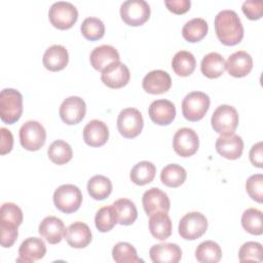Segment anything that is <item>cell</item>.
Segmentation results:
<instances>
[{"mask_svg": "<svg viewBox=\"0 0 263 263\" xmlns=\"http://www.w3.org/2000/svg\"><path fill=\"white\" fill-rule=\"evenodd\" d=\"M214 25L216 35L224 45H235L243 38V27L234 10H221L215 16Z\"/></svg>", "mask_w": 263, "mask_h": 263, "instance_id": "obj_1", "label": "cell"}, {"mask_svg": "<svg viewBox=\"0 0 263 263\" xmlns=\"http://www.w3.org/2000/svg\"><path fill=\"white\" fill-rule=\"evenodd\" d=\"M23 113V96L14 88H4L0 92V118L4 123L13 124Z\"/></svg>", "mask_w": 263, "mask_h": 263, "instance_id": "obj_2", "label": "cell"}, {"mask_svg": "<svg viewBox=\"0 0 263 263\" xmlns=\"http://www.w3.org/2000/svg\"><path fill=\"white\" fill-rule=\"evenodd\" d=\"M82 193L73 184H64L53 192V203L58 210L65 214L76 212L82 203Z\"/></svg>", "mask_w": 263, "mask_h": 263, "instance_id": "obj_3", "label": "cell"}, {"mask_svg": "<svg viewBox=\"0 0 263 263\" xmlns=\"http://www.w3.org/2000/svg\"><path fill=\"white\" fill-rule=\"evenodd\" d=\"M210 98L202 91H191L182 101L183 116L189 121H198L203 118L210 108Z\"/></svg>", "mask_w": 263, "mask_h": 263, "instance_id": "obj_4", "label": "cell"}, {"mask_svg": "<svg viewBox=\"0 0 263 263\" xmlns=\"http://www.w3.org/2000/svg\"><path fill=\"white\" fill-rule=\"evenodd\" d=\"M48 18L51 25L60 30H67L73 27L78 18L77 8L70 2H54L48 11Z\"/></svg>", "mask_w": 263, "mask_h": 263, "instance_id": "obj_5", "label": "cell"}, {"mask_svg": "<svg viewBox=\"0 0 263 263\" xmlns=\"http://www.w3.org/2000/svg\"><path fill=\"white\" fill-rule=\"evenodd\" d=\"M212 127L220 135L233 134L238 125V113L230 105H220L211 118Z\"/></svg>", "mask_w": 263, "mask_h": 263, "instance_id": "obj_6", "label": "cell"}, {"mask_svg": "<svg viewBox=\"0 0 263 263\" xmlns=\"http://www.w3.org/2000/svg\"><path fill=\"white\" fill-rule=\"evenodd\" d=\"M208 229V220L198 212H190L183 216L179 222L178 231L182 238L194 240L202 236Z\"/></svg>", "mask_w": 263, "mask_h": 263, "instance_id": "obj_7", "label": "cell"}, {"mask_svg": "<svg viewBox=\"0 0 263 263\" xmlns=\"http://www.w3.org/2000/svg\"><path fill=\"white\" fill-rule=\"evenodd\" d=\"M46 141V132L41 123L35 120L25 122L20 128V142L29 151L39 150Z\"/></svg>", "mask_w": 263, "mask_h": 263, "instance_id": "obj_8", "label": "cell"}, {"mask_svg": "<svg viewBox=\"0 0 263 263\" xmlns=\"http://www.w3.org/2000/svg\"><path fill=\"white\" fill-rule=\"evenodd\" d=\"M143 126V116L138 109L125 108L118 114L117 128L122 137L134 139L141 134Z\"/></svg>", "mask_w": 263, "mask_h": 263, "instance_id": "obj_9", "label": "cell"}, {"mask_svg": "<svg viewBox=\"0 0 263 263\" xmlns=\"http://www.w3.org/2000/svg\"><path fill=\"white\" fill-rule=\"evenodd\" d=\"M150 6L144 0H126L120 6V16L129 26H141L150 17Z\"/></svg>", "mask_w": 263, "mask_h": 263, "instance_id": "obj_10", "label": "cell"}, {"mask_svg": "<svg viewBox=\"0 0 263 263\" xmlns=\"http://www.w3.org/2000/svg\"><path fill=\"white\" fill-rule=\"evenodd\" d=\"M199 147V139L194 129L182 127L178 129L173 139L175 152L182 157H189L196 153Z\"/></svg>", "mask_w": 263, "mask_h": 263, "instance_id": "obj_11", "label": "cell"}, {"mask_svg": "<svg viewBox=\"0 0 263 263\" xmlns=\"http://www.w3.org/2000/svg\"><path fill=\"white\" fill-rule=\"evenodd\" d=\"M60 117L69 125L79 123L85 116L86 105L83 99L77 96H72L63 101L60 106Z\"/></svg>", "mask_w": 263, "mask_h": 263, "instance_id": "obj_12", "label": "cell"}, {"mask_svg": "<svg viewBox=\"0 0 263 263\" xmlns=\"http://www.w3.org/2000/svg\"><path fill=\"white\" fill-rule=\"evenodd\" d=\"M130 78V73L126 65L120 61L108 65L101 74L102 82L110 88H120L125 86Z\"/></svg>", "mask_w": 263, "mask_h": 263, "instance_id": "obj_13", "label": "cell"}, {"mask_svg": "<svg viewBox=\"0 0 263 263\" xmlns=\"http://www.w3.org/2000/svg\"><path fill=\"white\" fill-rule=\"evenodd\" d=\"M143 208L148 216L158 212L167 213L171 208L170 199L165 192L159 188H150L144 192L142 197Z\"/></svg>", "mask_w": 263, "mask_h": 263, "instance_id": "obj_14", "label": "cell"}, {"mask_svg": "<svg viewBox=\"0 0 263 263\" xmlns=\"http://www.w3.org/2000/svg\"><path fill=\"white\" fill-rule=\"evenodd\" d=\"M216 150L217 152L230 160L237 159L241 156L243 150V141L242 139L235 135H221L216 141Z\"/></svg>", "mask_w": 263, "mask_h": 263, "instance_id": "obj_15", "label": "cell"}, {"mask_svg": "<svg viewBox=\"0 0 263 263\" xmlns=\"http://www.w3.org/2000/svg\"><path fill=\"white\" fill-rule=\"evenodd\" d=\"M143 88L151 95H160L166 92L172 86L170 74L163 70H153L145 75L142 81Z\"/></svg>", "mask_w": 263, "mask_h": 263, "instance_id": "obj_16", "label": "cell"}, {"mask_svg": "<svg viewBox=\"0 0 263 263\" xmlns=\"http://www.w3.org/2000/svg\"><path fill=\"white\" fill-rule=\"evenodd\" d=\"M64 236L70 247L74 249H83L90 243L92 235L88 225L77 221L66 228Z\"/></svg>", "mask_w": 263, "mask_h": 263, "instance_id": "obj_17", "label": "cell"}, {"mask_svg": "<svg viewBox=\"0 0 263 263\" xmlns=\"http://www.w3.org/2000/svg\"><path fill=\"white\" fill-rule=\"evenodd\" d=\"M150 119L158 125H167L170 124L176 116V107L175 105L164 99L153 101L148 109Z\"/></svg>", "mask_w": 263, "mask_h": 263, "instance_id": "obj_18", "label": "cell"}, {"mask_svg": "<svg viewBox=\"0 0 263 263\" xmlns=\"http://www.w3.org/2000/svg\"><path fill=\"white\" fill-rule=\"evenodd\" d=\"M46 254V246L41 238L28 237L26 238L18 249L17 262L32 263L40 260Z\"/></svg>", "mask_w": 263, "mask_h": 263, "instance_id": "obj_19", "label": "cell"}, {"mask_svg": "<svg viewBox=\"0 0 263 263\" xmlns=\"http://www.w3.org/2000/svg\"><path fill=\"white\" fill-rule=\"evenodd\" d=\"M150 259L154 263H178L182 258V250L176 243H157L149 250Z\"/></svg>", "mask_w": 263, "mask_h": 263, "instance_id": "obj_20", "label": "cell"}, {"mask_svg": "<svg viewBox=\"0 0 263 263\" xmlns=\"http://www.w3.org/2000/svg\"><path fill=\"white\" fill-rule=\"evenodd\" d=\"M64 222L54 216L45 217L39 224V234L50 245L59 243L65 235Z\"/></svg>", "mask_w": 263, "mask_h": 263, "instance_id": "obj_21", "label": "cell"}, {"mask_svg": "<svg viewBox=\"0 0 263 263\" xmlns=\"http://www.w3.org/2000/svg\"><path fill=\"white\" fill-rule=\"evenodd\" d=\"M108 138V126L102 120H90L83 128V140L90 147H100L105 145Z\"/></svg>", "mask_w": 263, "mask_h": 263, "instance_id": "obj_22", "label": "cell"}, {"mask_svg": "<svg viewBox=\"0 0 263 263\" xmlns=\"http://www.w3.org/2000/svg\"><path fill=\"white\" fill-rule=\"evenodd\" d=\"M253 68V59L247 51L238 50L229 55L226 62L228 73L236 78L247 76Z\"/></svg>", "mask_w": 263, "mask_h": 263, "instance_id": "obj_23", "label": "cell"}, {"mask_svg": "<svg viewBox=\"0 0 263 263\" xmlns=\"http://www.w3.org/2000/svg\"><path fill=\"white\" fill-rule=\"evenodd\" d=\"M43 66L52 72L61 71L66 68L69 62V53L65 46L54 44L49 46L42 58Z\"/></svg>", "mask_w": 263, "mask_h": 263, "instance_id": "obj_24", "label": "cell"}, {"mask_svg": "<svg viewBox=\"0 0 263 263\" xmlns=\"http://www.w3.org/2000/svg\"><path fill=\"white\" fill-rule=\"evenodd\" d=\"M119 59L120 57L117 49L112 45L107 44L100 45L92 49L89 57L90 65L98 71H103L108 65L119 61Z\"/></svg>", "mask_w": 263, "mask_h": 263, "instance_id": "obj_25", "label": "cell"}, {"mask_svg": "<svg viewBox=\"0 0 263 263\" xmlns=\"http://www.w3.org/2000/svg\"><path fill=\"white\" fill-rule=\"evenodd\" d=\"M149 230L153 237L165 240L172 234V221L167 213L158 212L150 216Z\"/></svg>", "mask_w": 263, "mask_h": 263, "instance_id": "obj_26", "label": "cell"}, {"mask_svg": "<svg viewBox=\"0 0 263 263\" xmlns=\"http://www.w3.org/2000/svg\"><path fill=\"white\" fill-rule=\"evenodd\" d=\"M226 69L224 58L218 52H210L204 55L200 63L201 73L211 79L220 77Z\"/></svg>", "mask_w": 263, "mask_h": 263, "instance_id": "obj_27", "label": "cell"}, {"mask_svg": "<svg viewBox=\"0 0 263 263\" xmlns=\"http://www.w3.org/2000/svg\"><path fill=\"white\" fill-rule=\"evenodd\" d=\"M196 66V60L194 55L187 50L178 51L172 60V68L174 72L181 76L187 77L193 73Z\"/></svg>", "mask_w": 263, "mask_h": 263, "instance_id": "obj_28", "label": "cell"}, {"mask_svg": "<svg viewBox=\"0 0 263 263\" xmlns=\"http://www.w3.org/2000/svg\"><path fill=\"white\" fill-rule=\"evenodd\" d=\"M208 23L201 17H194L185 23L182 29V35L188 42H198L203 39L208 33Z\"/></svg>", "mask_w": 263, "mask_h": 263, "instance_id": "obj_29", "label": "cell"}, {"mask_svg": "<svg viewBox=\"0 0 263 263\" xmlns=\"http://www.w3.org/2000/svg\"><path fill=\"white\" fill-rule=\"evenodd\" d=\"M112 205L115 209L117 221L120 225H132L138 217V211L135 203L127 198L115 200Z\"/></svg>", "mask_w": 263, "mask_h": 263, "instance_id": "obj_30", "label": "cell"}, {"mask_svg": "<svg viewBox=\"0 0 263 263\" xmlns=\"http://www.w3.org/2000/svg\"><path fill=\"white\" fill-rule=\"evenodd\" d=\"M87 191L90 197L96 200L107 198L112 192V183L110 179L102 175L91 177L87 182Z\"/></svg>", "mask_w": 263, "mask_h": 263, "instance_id": "obj_31", "label": "cell"}, {"mask_svg": "<svg viewBox=\"0 0 263 263\" xmlns=\"http://www.w3.org/2000/svg\"><path fill=\"white\" fill-rule=\"evenodd\" d=\"M186 177L187 173L185 168L176 163L165 165L160 173V181L163 185L171 188H177L181 186L185 182Z\"/></svg>", "mask_w": 263, "mask_h": 263, "instance_id": "obj_32", "label": "cell"}, {"mask_svg": "<svg viewBox=\"0 0 263 263\" xmlns=\"http://www.w3.org/2000/svg\"><path fill=\"white\" fill-rule=\"evenodd\" d=\"M221 257V247L213 240L202 241L195 250V258L200 263H217Z\"/></svg>", "mask_w": 263, "mask_h": 263, "instance_id": "obj_33", "label": "cell"}, {"mask_svg": "<svg viewBox=\"0 0 263 263\" xmlns=\"http://www.w3.org/2000/svg\"><path fill=\"white\" fill-rule=\"evenodd\" d=\"M156 173L155 165L150 161H140L130 171L129 178L133 183L139 186L149 184L153 181Z\"/></svg>", "mask_w": 263, "mask_h": 263, "instance_id": "obj_34", "label": "cell"}, {"mask_svg": "<svg viewBox=\"0 0 263 263\" xmlns=\"http://www.w3.org/2000/svg\"><path fill=\"white\" fill-rule=\"evenodd\" d=\"M47 155L53 163L62 165L72 159L73 151L67 142L63 140H55L49 145L47 149Z\"/></svg>", "mask_w": 263, "mask_h": 263, "instance_id": "obj_35", "label": "cell"}, {"mask_svg": "<svg viewBox=\"0 0 263 263\" xmlns=\"http://www.w3.org/2000/svg\"><path fill=\"white\" fill-rule=\"evenodd\" d=\"M241 225L247 232L253 235H261L263 232L262 212L255 208L247 209L241 216Z\"/></svg>", "mask_w": 263, "mask_h": 263, "instance_id": "obj_36", "label": "cell"}, {"mask_svg": "<svg viewBox=\"0 0 263 263\" xmlns=\"http://www.w3.org/2000/svg\"><path fill=\"white\" fill-rule=\"evenodd\" d=\"M116 223H118L117 216L112 204L103 206L97 212L95 217V224L99 231L108 232L116 225Z\"/></svg>", "mask_w": 263, "mask_h": 263, "instance_id": "obj_37", "label": "cell"}, {"mask_svg": "<svg viewBox=\"0 0 263 263\" xmlns=\"http://www.w3.org/2000/svg\"><path fill=\"white\" fill-rule=\"evenodd\" d=\"M113 260L117 263H137L143 262L137 255V251L128 242H118L112 249Z\"/></svg>", "mask_w": 263, "mask_h": 263, "instance_id": "obj_38", "label": "cell"}, {"mask_svg": "<svg viewBox=\"0 0 263 263\" xmlns=\"http://www.w3.org/2000/svg\"><path fill=\"white\" fill-rule=\"evenodd\" d=\"M80 30L85 39L90 41H96L101 39L104 36L105 25L100 18L95 16H89L82 22Z\"/></svg>", "mask_w": 263, "mask_h": 263, "instance_id": "obj_39", "label": "cell"}, {"mask_svg": "<svg viewBox=\"0 0 263 263\" xmlns=\"http://www.w3.org/2000/svg\"><path fill=\"white\" fill-rule=\"evenodd\" d=\"M238 258L240 262H262L263 252L262 245L257 241H247L245 242L238 252Z\"/></svg>", "mask_w": 263, "mask_h": 263, "instance_id": "obj_40", "label": "cell"}, {"mask_svg": "<svg viewBox=\"0 0 263 263\" xmlns=\"http://www.w3.org/2000/svg\"><path fill=\"white\" fill-rule=\"evenodd\" d=\"M246 189L252 199L261 203L263 201V175L251 176L246 182Z\"/></svg>", "mask_w": 263, "mask_h": 263, "instance_id": "obj_41", "label": "cell"}, {"mask_svg": "<svg viewBox=\"0 0 263 263\" xmlns=\"http://www.w3.org/2000/svg\"><path fill=\"white\" fill-rule=\"evenodd\" d=\"M17 225L0 220V242L3 248H10L16 240L18 232Z\"/></svg>", "mask_w": 263, "mask_h": 263, "instance_id": "obj_42", "label": "cell"}, {"mask_svg": "<svg viewBox=\"0 0 263 263\" xmlns=\"http://www.w3.org/2000/svg\"><path fill=\"white\" fill-rule=\"evenodd\" d=\"M0 220L11 222L20 226L23 223V212L13 202H5L0 209Z\"/></svg>", "mask_w": 263, "mask_h": 263, "instance_id": "obj_43", "label": "cell"}, {"mask_svg": "<svg viewBox=\"0 0 263 263\" xmlns=\"http://www.w3.org/2000/svg\"><path fill=\"white\" fill-rule=\"evenodd\" d=\"M242 12L250 20H259L262 16L263 12V3L260 0H249L245 1L241 6Z\"/></svg>", "mask_w": 263, "mask_h": 263, "instance_id": "obj_44", "label": "cell"}, {"mask_svg": "<svg viewBox=\"0 0 263 263\" xmlns=\"http://www.w3.org/2000/svg\"><path fill=\"white\" fill-rule=\"evenodd\" d=\"M165 6L167 9L176 14H182L190 9V0H165Z\"/></svg>", "mask_w": 263, "mask_h": 263, "instance_id": "obj_45", "label": "cell"}, {"mask_svg": "<svg viewBox=\"0 0 263 263\" xmlns=\"http://www.w3.org/2000/svg\"><path fill=\"white\" fill-rule=\"evenodd\" d=\"M0 154L4 155L11 151L13 146V137L11 132L5 127L0 128Z\"/></svg>", "mask_w": 263, "mask_h": 263, "instance_id": "obj_46", "label": "cell"}, {"mask_svg": "<svg viewBox=\"0 0 263 263\" xmlns=\"http://www.w3.org/2000/svg\"><path fill=\"white\" fill-rule=\"evenodd\" d=\"M250 160L253 165L257 167H262L263 166V146L262 142H258L255 145L252 146L250 153Z\"/></svg>", "mask_w": 263, "mask_h": 263, "instance_id": "obj_47", "label": "cell"}]
</instances>
